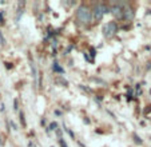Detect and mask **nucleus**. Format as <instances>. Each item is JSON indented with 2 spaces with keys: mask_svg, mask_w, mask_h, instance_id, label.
<instances>
[{
  "mask_svg": "<svg viewBox=\"0 0 151 147\" xmlns=\"http://www.w3.org/2000/svg\"><path fill=\"white\" fill-rule=\"evenodd\" d=\"M110 11H111V8H109V7L106 6L104 3H99V4H96V6L94 7L92 16L95 17V20H100L103 17V15H104V14H109Z\"/></svg>",
  "mask_w": 151,
  "mask_h": 147,
  "instance_id": "nucleus-2",
  "label": "nucleus"
},
{
  "mask_svg": "<svg viewBox=\"0 0 151 147\" xmlns=\"http://www.w3.org/2000/svg\"><path fill=\"white\" fill-rule=\"evenodd\" d=\"M0 44L6 45V39H4V35H3V32L1 31H0Z\"/></svg>",
  "mask_w": 151,
  "mask_h": 147,
  "instance_id": "nucleus-9",
  "label": "nucleus"
},
{
  "mask_svg": "<svg viewBox=\"0 0 151 147\" xmlns=\"http://www.w3.org/2000/svg\"><path fill=\"white\" fill-rule=\"evenodd\" d=\"M11 126H12V128H14V130H17V127H16V125H15L14 122L11 120Z\"/></svg>",
  "mask_w": 151,
  "mask_h": 147,
  "instance_id": "nucleus-17",
  "label": "nucleus"
},
{
  "mask_svg": "<svg viewBox=\"0 0 151 147\" xmlns=\"http://www.w3.org/2000/svg\"><path fill=\"white\" fill-rule=\"evenodd\" d=\"M59 143H60V146H62V147H68V146H67V143H66L64 141H63V139H60Z\"/></svg>",
  "mask_w": 151,
  "mask_h": 147,
  "instance_id": "nucleus-13",
  "label": "nucleus"
},
{
  "mask_svg": "<svg viewBox=\"0 0 151 147\" xmlns=\"http://www.w3.org/2000/svg\"><path fill=\"white\" fill-rule=\"evenodd\" d=\"M20 122H22V126H23V127H26V126H27L26 119H24V114H23V112H20Z\"/></svg>",
  "mask_w": 151,
  "mask_h": 147,
  "instance_id": "nucleus-7",
  "label": "nucleus"
},
{
  "mask_svg": "<svg viewBox=\"0 0 151 147\" xmlns=\"http://www.w3.org/2000/svg\"><path fill=\"white\" fill-rule=\"evenodd\" d=\"M3 15H4V12L0 11V26H3L4 22H6V20H4V16H3Z\"/></svg>",
  "mask_w": 151,
  "mask_h": 147,
  "instance_id": "nucleus-11",
  "label": "nucleus"
},
{
  "mask_svg": "<svg viewBox=\"0 0 151 147\" xmlns=\"http://www.w3.org/2000/svg\"><path fill=\"white\" fill-rule=\"evenodd\" d=\"M132 136H134V141H135V143H139V144H142V143H143V141L139 138V136L137 135V134H134V135H132Z\"/></svg>",
  "mask_w": 151,
  "mask_h": 147,
  "instance_id": "nucleus-8",
  "label": "nucleus"
},
{
  "mask_svg": "<svg viewBox=\"0 0 151 147\" xmlns=\"http://www.w3.org/2000/svg\"><path fill=\"white\" fill-rule=\"evenodd\" d=\"M134 16H135V12H134L132 8H126L124 12H123V19L128 20V22L134 19Z\"/></svg>",
  "mask_w": 151,
  "mask_h": 147,
  "instance_id": "nucleus-5",
  "label": "nucleus"
},
{
  "mask_svg": "<svg viewBox=\"0 0 151 147\" xmlns=\"http://www.w3.org/2000/svg\"><path fill=\"white\" fill-rule=\"evenodd\" d=\"M103 32H104V36L106 37H112L118 32V24H116V22L107 23V24H106V27H104V30H103Z\"/></svg>",
  "mask_w": 151,
  "mask_h": 147,
  "instance_id": "nucleus-3",
  "label": "nucleus"
},
{
  "mask_svg": "<svg viewBox=\"0 0 151 147\" xmlns=\"http://www.w3.org/2000/svg\"><path fill=\"white\" fill-rule=\"evenodd\" d=\"M150 139H151V136H150Z\"/></svg>",
  "mask_w": 151,
  "mask_h": 147,
  "instance_id": "nucleus-18",
  "label": "nucleus"
},
{
  "mask_svg": "<svg viewBox=\"0 0 151 147\" xmlns=\"http://www.w3.org/2000/svg\"><path fill=\"white\" fill-rule=\"evenodd\" d=\"M48 130H52V131H55V130H58V123H51V125H50V128Z\"/></svg>",
  "mask_w": 151,
  "mask_h": 147,
  "instance_id": "nucleus-10",
  "label": "nucleus"
},
{
  "mask_svg": "<svg viewBox=\"0 0 151 147\" xmlns=\"http://www.w3.org/2000/svg\"><path fill=\"white\" fill-rule=\"evenodd\" d=\"M76 19L80 24H90L92 20V12L87 6H80L76 11Z\"/></svg>",
  "mask_w": 151,
  "mask_h": 147,
  "instance_id": "nucleus-1",
  "label": "nucleus"
},
{
  "mask_svg": "<svg viewBox=\"0 0 151 147\" xmlns=\"http://www.w3.org/2000/svg\"><path fill=\"white\" fill-rule=\"evenodd\" d=\"M4 64H6V67L8 68V70H9V68H12V64H11V63H4Z\"/></svg>",
  "mask_w": 151,
  "mask_h": 147,
  "instance_id": "nucleus-16",
  "label": "nucleus"
},
{
  "mask_svg": "<svg viewBox=\"0 0 151 147\" xmlns=\"http://www.w3.org/2000/svg\"><path fill=\"white\" fill-rule=\"evenodd\" d=\"M17 108H19L17 107V99H15L14 100V110H17Z\"/></svg>",
  "mask_w": 151,
  "mask_h": 147,
  "instance_id": "nucleus-14",
  "label": "nucleus"
},
{
  "mask_svg": "<svg viewBox=\"0 0 151 147\" xmlns=\"http://www.w3.org/2000/svg\"><path fill=\"white\" fill-rule=\"evenodd\" d=\"M90 54H91V56H95V55H96V51H95V48H94V47L90 48Z\"/></svg>",
  "mask_w": 151,
  "mask_h": 147,
  "instance_id": "nucleus-12",
  "label": "nucleus"
},
{
  "mask_svg": "<svg viewBox=\"0 0 151 147\" xmlns=\"http://www.w3.org/2000/svg\"><path fill=\"white\" fill-rule=\"evenodd\" d=\"M84 59H86V60H88V62H92V59H91V58H90L87 54H84Z\"/></svg>",
  "mask_w": 151,
  "mask_h": 147,
  "instance_id": "nucleus-15",
  "label": "nucleus"
},
{
  "mask_svg": "<svg viewBox=\"0 0 151 147\" xmlns=\"http://www.w3.org/2000/svg\"><path fill=\"white\" fill-rule=\"evenodd\" d=\"M123 9H122V6L120 4H118V6H114L111 8V14L114 15L115 17H118V19H123Z\"/></svg>",
  "mask_w": 151,
  "mask_h": 147,
  "instance_id": "nucleus-4",
  "label": "nucleus"
},
{
  "mask_svg": "<svg viewBox=\"0 0 151 147\" xmlns=\"http://www.w3.org/2000/svg\"><path fill=\"white\" fill-rule=\"evenodd\" d=\"M52 70H54L55 72H60V74L63 72V68L60 67V66L58 64V63H54V66H52Z\"/></svg>",
  "mask_w": 151,
  "mask_h": 147,
  "instance_id": "nucleus-6",
  "label": "nucleus"
}]
</instances>
